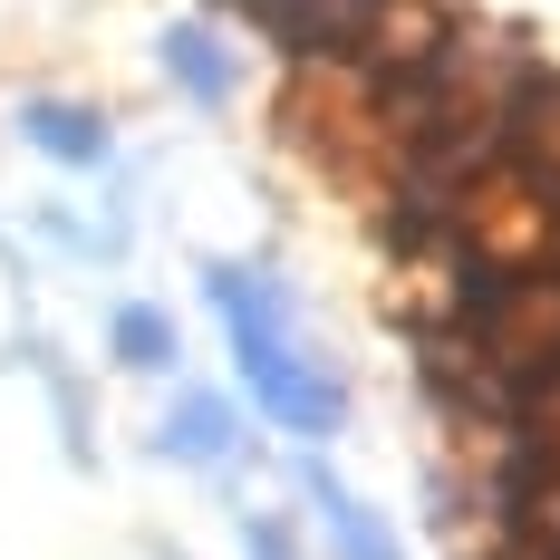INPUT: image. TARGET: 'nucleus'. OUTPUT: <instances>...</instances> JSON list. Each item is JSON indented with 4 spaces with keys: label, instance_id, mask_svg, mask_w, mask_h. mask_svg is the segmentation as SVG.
Wrapping results in <instances>:
<instances>
[{
    "label": "nucleus",
    "instance_id": "1",
    "mask_svg": "<svg viewBox=\"0 0 560 560\" xmlns=\"http://www.w3.org/2000/svg\"><path fill=\"white\" fill-rule=\"evenodd\" d=\"M213 310H223V329H232V358H242L252 396L271 406L280 425L329 435V425H338V387L319 377V368H300V348H290V329H280V290H271V280L213 271Z\"/></svg>",
    "mask_w": 560,
    "mask_h": 560
},
{
    "label": "nucleus",
    "instance_id": "7",
    "mask_svg": "<svg viewBox=\"0 0 560 560\" xmlns=\"http://www.w3.org/2000/svg\"><path fill=\"white\" fill-rule=\"evenodd\" d=\"M116 358H126V368H174L165 310H116Z\"/></svg>",
    "mask_w": 560,
    "mask_h": 560
},
{
    "label": "nucleus",
    "instance_id": "6",
    "mask_svg": "<svg viewBox=\"0 0 560 560\" xmlns=\"http://www.w3.org/2000/svg\"><path fill=\"white\" fill-rule=\"evenodd\" d=\"M165 445L194 454V464H213V454L232 445V416L213 406V396H184V406H174V425H165Z\"/></svg>",
    "mask_w": 560,
    "mask_h": 560
},
{
    "label": "nucleus",
    "instance_id": "4",
    "mask_svg": "<svg viewBox=\"0 0 560 560\" xmlns=\"http://www.w3.org/2000/svg\"><path fill=\"white\" fill-rule=\"evenodd\" d=\"M310 503L329 512V541H338V551H348V560H396V541H387V532H377V512L358 503V493H338L329 474H310Z\"/></svg>",
    "mask_w": 560,
    "mask_h": 560
},
{
    "label": "nucleus",
    "instance_id": "3",
    "mask_svg": "<svg viewBox=\"0 0 560 560\" xmlns=\"http://www.w3.org/2000/svg\"><path fill=\"white\" fill-rule=\"evenodd\" d=\"M20 136L39 145V155H58V165H107V126L88 107H58V97H39V107L20 116Z\"/></svg>",
    "mask_w": 560,
    "mask_h": 560
},
{
    "label": "nucleus",
    "instance_id": "8",
    "mask_svg": "<svg viewBox=\"0 0 560 560\" xmlns=\"http://www.w3.org/2000/svg\"><path fill=\"white\" fill-rule=\"evenodd\" d=\"M252 551H261V560H290V532H280V522H252Z\"/></svg>",
    "mask_w": 560,
    "mask_h": 560
},
{
    "label": "nucleus",
    "instance_id": "2",
    "mask_svg": "<svg viewBox=\"0 0 560 560\" xmlns=\"http://www.w3.org/2000/svg\"><path fill=\"white\" fill-rule=\"evenodd\" d=\"M242 10L300 58H368L396 20V0H242Z\"/></svg>",
    "mask_w": 560,
    "mask_h": 560
},
{
    "label": "nucleus",
    "instance_id": "5",
    "mask_svg": "<svg viewBox=\"0 0 560 560\" xmlns=\"http://www.w3.org/2000/svg\"><path fill=\"white\" fill-rule=\"evenodd\" d=\"M165 68L203 97V107H223V97H232V58L213 49V30H174V39H165Z\"/></svg>",
    "mask_w": 560,
    "mask_h": 560
}]
</instances>
